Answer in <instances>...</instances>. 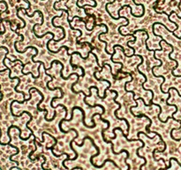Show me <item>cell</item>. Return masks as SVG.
Returning a JSON list of instances; mask_svg holds the SVG:
<instances>
[{
  "mask_svg": "<svg viewBox=\"0 0 181 170\" xmlns=\"http://www.w3.org/2000/svg\"><path fill=\"white\" fill-rule=\"evenodd\" d=\"M2 94H3V93L1 92V84H0V95H2Z\"/></svg>",
  "mask_w": 181,
  "mask_h": 170,
  "instance_id": "obj_1",
  "label": "cell"
}]
</instances>
